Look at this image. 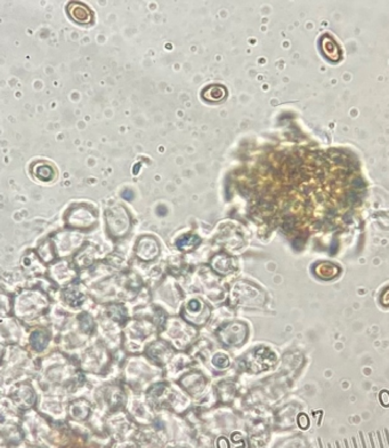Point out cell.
<instances>
[{
    "instance_id": "cell-1",
    "label": "cell",
    "mask_w": 389,
    "mask_h": 448,
    "mask_svg": "<svg viewBox=\"0 0 389 448\" xmlns=\"http://www.w3.org/2000/svg\"><path fill=\"white\" fill-rule=\"evenodd\" d=\"M67 12L71 18L80 24H88L94 18V14L88 6L81 3H70L67 6Z\"/></svg>"
},
{
    "instance_id": "cell-2",
    "label": "cell",
    "mask_w": 389,
    "mask_h": 448,
    "mask_svg": "<svg viewBox=\"0 0 389 448\" xmlns=\"http://www.w3.org/2000/svg\"><path fill=\"white\" fill-rule=\"evenodd\" d=\"M226 89L220 85H211L203 91L202 97L209 102H220L226 97Z\"/></svg>"
},
{
    "instance_id": "cell-3",
    "label": "cell",
    "mask_w": 389,
    "mask_h": 448,
    "mask_svg": "<svg viewBox=\"0 0 389 448\" xmlns=\"http://www.w3.org/2000/svg\"><path fill=\"white\" fill-rule=\"evenodd\" d=\"M35 175L39 180H41V181H51V180L54 178L55 172L54 168H53L51 165L42 163L40 165L39 164L36 165Z\"/></svg>"
},
{
    "instance_id": "cell-4",
    "label": "cell",
    "mask_w": 389,
    "mask_h": 448,
    "mask_svg": "<svg viewBox=\"0 0 389 448\" xmlns=\"http://www.w3.org/2000/svg\"><path fill=\"white\" fill-rule=\"evenodd\" d=\"M200 242V239L196 236H185L182 237L181 239L177 241V246L181 250H191V248L196 247L198 243Z\"/></svg>"
},
{
    "instance_id": "cell-5",
    "label": "cell",
    "mask_w": 389,
    "mask_h": 448,
    "mask_svg": "<svg viewBox=\"0 0 389 448\" xmlns=\"http://www.w3.org/2000/svg\"><path fill=\"white\" fill-rule=\"evenodd\" d=\"M213 364H215L216 366L220 367V368L226 367V366H228V359H227L226 355L217 354L216 357L213 358Z\"/></svg>"
},
{
    "instance_id": "cell-6",
    "label": "cell",
    "mask_w": 389,
    "mask_h": 448,
    "mask_svg": "<svg viewBox=\"0 0 389 448\" xmlns=\"http://www.w3.org/2000/svg\"><path fill=\"white\" fill-rule=\"evenodd\" d=\"M379 398H380V402L381 405L388 407L389 406V391L387 390H382L379 394Z\"/></svg>"
},
{
    "instance_id": "cell-7",
    "label": "cell",
    "mask_w": 389,
    "mask_h": 448,
    "mask_svg": "<svg viewBox=\"0 0 389 448\" xmlns=\"http://www.w3.org/2000/svg\"><path fill=\"white\" fill-rule=\"evenodd\" d=\"M298 423H299V425L303 428V429H306V428H307L309 424L308 417L306 416L305 414H300V415L298 416Z\"/></svg>"
},
{
    "instance_id": "cell-8",
    "label": "cell",
    "mask_w": 389,
    "mask_h": 448,
    "mask_svg": "<svg viewBox=\"0 0 389 448\" xmlns=\"http://www.w3.org/2000/svg\"><path fill=\"white\" fill-rule=\"evenodd\" d=\"M377 437H378L379 446H380V448H385V445H383V441H382V437H381V432L380 431H377Z\"/></svg>"
},
{
    "instance_id": "cell-9",
    "label": "cell",
    "mask_w": 389,
    "mask_h": 448,
    "mask_svg": "<svg viewBox=\"0 0 389 448\" xmlns=\"http://www.w3.org/2000/svg\"><path fill=\"white\" fill-rule=\"evenodd\" d=\"M359 439H361V444H362V447L363 448H368V446H367V442H366V439H364V435H363V432L362 431H359Z\"/></svg>"
},
{
    "instance_id": "cell-10",
    "label": "cell",
    "mask_w": 389,
    "mask_h": 448,
    "mask_svg": "<svg viewBox=\"0 0 389 448\" xmlns=\"http://www.w3.org/2000/svg\"><path fill=\"white\" fill-rule=\"evenodd\" d=\"M369 440H370L371 448H376V445H374V440H373V435H372V432L369 433Z\"/></svg>"
},
{
    "instance_id": "cell-11",
    "label": "cell",
    "mask_w": 389,
    "mask_h": 448,
    "mask_svg": "<svg viewBox=\"0 0 389 448\" xmlns=\"http://www.w3.org/2000/svg\"><path fill=\"white\" fill-rule=\"evenodd\" d=\"M385 435H386V440H387V444L389 447V431H388V429H385Z\"/></svg>"
},
{
    "instance_id": "cell-12",
    "label": "cell",
    "mask_w": 389,
    "mask_h": 448,
    "mask_svg": "<svg viewBox=\"0 0 389 448\" xmlns=\"http://www.w3.org/2000/svg\"><path fill=\"white\" fill-rule=\"evenodd\" d=\"M352 441H353V446H354V448H358V446H357V441H356V439H355V437L352 438Z\"/></svg>"
},
{
    "instance_id": "cell-13",
    "label": "cell",
    "mask_w": 389,
    "mask_h": 448,
    "mask_svg": "<svg viewBox=\"0 0 389 448\" xmlns=\"http://www.w3.org/2000/svg\"><path fill=\"white\" fill-rule=\"evenodd\" d=\"M344 444H345V448H349V445H348L347 439H345V440H344Z\"/></svg>"
},
{
    "instance_id": "cell-14",
    "label": "cell",
    "mask_w": 389,
    "mask_h": 448,
    "mask_svg": "<svg viewBox=\"0 0 389 448\" xmlns=\"http://www.w3.org/2000/svg\"><path fill=\"white\" fill-rule=\"evenodd\" d=\"M319 445H320V448H323V446H322V441H321V439H319Z\"/></svg>"
},
{
    "instance_id": "cell-15",
    "label": "cell",
    "mask_w": 389,
    "mask_h": 448,
    "mask_svg": "<svg viewBox=\"0 0 389 448\" xmlns=\"http://www.w3.org/2000/svg\"><path fill=\"white\" fill-rule=\"evenodd\" d=\"M335 446H337V448H340V445H339V442H338V441L335 442Z\"/></svg>"
},
{
    "instance_id": "cell-16",
    "label": "cell",
    "mask_w": 389,
    "mask_h": 448,
    "mask_svg": "<svg viewBox=\"0 0 389 448\" xmlns=\"http://www.w3.org/2000/svg\"><path fill=\"white\" fill-rule=\"evenodd\" d=\"M328 447H329V448H331V445H328Z\"/></svg>"
}]
</instances>
